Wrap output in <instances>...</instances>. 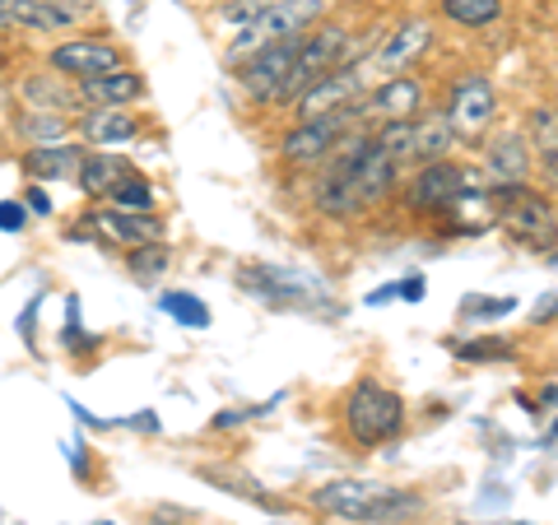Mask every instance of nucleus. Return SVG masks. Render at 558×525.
<instances>
[{
  "mask_svg": "<svg viewBox=\"0 0 558 525\" xmlns=\"http://www.w3.org/2000/svg\"><path fill=\"white\" fill-rule=\"evenodd\" d=\"M312 506H322V512L340 516V521L381 525V521H396L405 512H418V498L400 493L391 484H373V479H336L312 493Z\"/></svg>",
  "mask_w": 558,
  "mask_h": 525,
  "instance_id": "obj_1",
  "label": "nucleus"
},
{
  "mask_svg": "<svg viewBox=\"0 0 558 525\" xmlns=\"http://www.w3.org/2000/svg\"><path fill=\"white\" fill-rule=\"evenodd\" d=\"M488 200L498 205V223L521 247H531V252L558 247V209L539 191H531L526 182H502V186H488Z\"/></svg>",
  "mask_w": 558,
  "mask_h": 525,
  "instance_id": "obj_2",
  "label": "nucleus"
},
{
  "mask_svg": "<svg viewBox=\"0 0 558 525\" xmlns=\"http://www.w3.org/2000/svg\"><path fill=\"white\" fill-rule=\"evenodd\" d=\"M400 424H405V400H400L391 387L363 377L359 387L349 391V400H344V428H349V437H354L359 447L387 442V437L400 432Z\"/></svg>",
  "mask_w": 558,
  "mask_h": 525,
  "instance_id": "obj_3",
  "label": "nucleus"
},
{
  "mask_svg": "<svg viewBox=\"0 0 558 525\" xmlns=\"http://www.w3.org/2000/svg\"><path fill=\"white\" fill-rule=\"evenodd\" d=\"M322 10H326V0H284V5H275V10H260L256 20H247L238 28L229 57L238 61V57H252V51L270 47V42L299 38V33H307L312 24L322 20Z\"/></svg>",
  "mask_w": 558,
  "mask_h": 525,
  "instance_id": "obj_4",
  "label": "nucleus"
},
{
  "mask_svg": "<svg viewBox=\"0 0 558 525\" xmlns=\"http://www.w3.org/2000/svg\"><path fill=\"white\" fill-rule=\"evenodd\" d=\"M344 51H349L344 24H322L317 33H303V47H299V57H293V65H289V80H284V89H279V102H293L307 84H317L322 75H330V70L340 65Z\"/></svg>",
  "mask_w": 558,
  "mask_h": 525,
  "instance_id": "obj_5",
  "label": "nucleus"
},
{
  "mask_svg": "<svg viewBox=\"0 0 558 525\" xmlns=\"http://www.w3.org/2000/svg\"><path fill=\"white\" fill-rule=\"evenodd\" d=\"M368 94V84H363V70L354 65H336L330 75H322L317 84H307V89L293 98L299 102V121H326V117H359V102Z\"/></svg>",
  "mask_w": 558,
  "mask_h": 525,
  "instance_id": "obj_6",
  "label": "nucleus"
},
{
  "mask_svg": "<svg viewBox=\"0 0 558 525\" xmlns=\"http://www.w3.org/2000/svg\"><path fill=\"white\" fill-rule=\"evenodd\" d=\"M470 191V172L461 163H451V159H433L424 163L410 178L405 186V205H410V215H447L451 205H457L461 196Z\"/></svg>",
  "mask_w": 558,
  "mask_h": 525,
  "instance_id": "obj_7",
  "label": "nucleus"
},
{
  "mask_svg": "<svg viewBox=\"0 0 558 525\" xmlns=\"http://www.w3.org/2000/svg\"><path fill=\"white\" fill-rule=\"evenodd\" d=\"M447 126L457 131V135H480L494 126V117H498V94H494V84H488L484 75H461L457 84H451V94H447Z\"/></svg>",
  "mask_w": 558,
  "mask_h": 525,
  "instance_id": "obj_8",
  "label": "nucleus"
},
{
  "mask_svg": "<svg viewBox=\"0 0 558 525\" xmlns=\"http://www.w3.org/2000/svg\"><path fill=\"white\" fill-rule=\"evenodd\" d=\"M51 70L65 80H94V75H108V70H121L126 65V51L117 42H102V38H65L51 47Z\"/></svg>",
  "mask_w": 558,
  "mask_h": 525,
  "instance_id": "obj_9",
  "label": "nucleus"
},
{
  "mask_svg": "<svg viewBox=\"0 0 558 525\" xmlns=\"http://www.w3.org/2000/svg\"><path fill=\"white\" fill-rule=\"evenodd\" d=\"M349 117H326V121H299L284 139H279V159L293 163V168H317L330 159L336 139L344 135Z\"/></svg>",
  "mask_w": 558,
  "mask_h": 525,
  "instance_id": "obj_10",
  "label": "nucleus"
},
{
  "mask_svg": "<svg viewBox=\"0 0 558 525\" xmlns=\"http://www.w3.org/2000/svg\"><path fill=\"white\" fill-rule=\"evenodd\" d=\"M418 108H424V84L410 80V75H391V80H381L377 89L363 94L359 117H373V121H414Z\"/></svg>",
  "mask_w": 558,
  "mask_h": 525,
  "instance_id": "obj_11",
  "label": "nucleus"
},
{
  "mask_svg": "<svg viewBox=\"0 0 558 525\" xmlns=\"http://www.w3.org/2000/svg\"><path fill=\"white\" fill-rule=\"evenodd\" d=\"M312 205H317L326 219H354V215L368 209L363 196H359V186H354V172H349V163H340V159H326V168L317 172Z\"/></svg>",
  "mask_w": 558,
  "mask_h": 525,
  "instance_id": "obj_12",
  "label": "nucleus"
},
{
  "mask_svg": "<svg viewBox=\"0 0 558 525\" xmlns=\"http://www.w3.org/2000/svg\"><path fill=\"white\" fill-rule=\"evenodd\" d=\"M94 223V233L98 237H108V242H117V247H149V242H163V219L154 215H131V209H98V215L89 219Z\"/></svg>",
  "mask_w": 558,
  "mask_h": 525,
  "instance_id": "obj_13",
  "label": "nucleus"
},
{
  "mask_svg": "<svg viewBox=\"0 0 558 525\" xmlns=\"http://www.w3.org/2000/svg\"><path fill=\"white\" fill-rule=\"evenodd\" d=\"M484 168H488V182L502 186V182H526L531 178V139L521 131H502L484 145Z\"/></svg>",
  "mask_w": 558,
  "mask_h": 525,
  "instance_id": "obj_14",
  "label": "nucleus"
},
{
  "mask_svg": "<svg viewBox=\"0 0 558 525\" xmlns=\"http://www.w3.org/2000/svg\"><path fill=\"white\" fill-rule=\"evenodd\" d=\"M428 42H433V24L428 20H410V24H400L396 33L387 42L377 47V57H373V70L377 75H400V70H405L418 51H428Z\"/></svg>",
  "mask_w": 558,
  "mask_h": 525,
  "instance_id": "obj_15",
  "label": "nucleus"
},
{
  "mask_svg": "<svg viewBox=\"0 0 558 525\" xmlns=\"http://www.w3.org/2000/svg\"><path fill=\"white\" fill-rule=\"evenodd\" d=\"M75 89H80V102H89V108H131V102L145 94V80H140L131 65H121V70H108V75L80 80Z\"/></svg>",
  "mask_w": 558,
  "mask_h": 525,
  "instance_id": "obj_16",
  "label": "nucleus"
},
{
  "mask_svg": "<svg viewBox=\"0 0 558 525\" xmlns=\"http://www.w3.org/2000/svg\"><path fill=\"white\" fill-rule=\"evenodd\" d=\"M242 284H247L260 303H293V297H317L322 303V284H312V279L293 274V270H279V266H256L242 274Z\"/></svg>",
  "mask_w": 558,
  "mask_h": 525,
  "instance_id": "obj_17",
  "label": "nucleus"
},
{
  "mask_svg": "<svg viewBox=\"0 0 558 525\" xmlns=\"http://www.w3.org/2000/svg\"><path fill=\"white\" fill-rule=\"evenodd\" d=\"M84 163V149L75 139H57V145H33L24 154V172L43 182H75V172Z\"/></svg>",
  "mask_w": 558,
  "mask_h": 525,
  "instance_id": "obj_18",
  "label": "nucleus"
},
{
  "mask_svg": "<svg viewBox=\"0 0 558 525\" xmlns=\"http://www.w3.org/2000/svg\"><path fill=\"white\" fill-rule=\"evenodd\" d=\"M80 135L89 139V145H98V149H108V145H126V139H135V117L126 112V108H94V112H84L80 121Z\"/></svg>",
  "mask_w": 558,
  "mask_h": 525,
  "instance_id": "obj_19",
  "label": "nucleus"
},
{
  "mask_svg": "<svg viewBox=\"0 0 558 525\" xmlns=\"http://www.w3.org/2000/svg\"><path fill=\"white\" fill-rule=\"evenodd\" d=\"M24 98H28L38 112H61V117H70V112L84 108L75 80H65V75H28V80H24Z\"/></svg>",
  "mask_w": 558,
  "mask_h": 525,
  "instance_id": "obj_20",
  "label": "nucleus"
},
{
  "mask_svg": "<svg viewBox=\"0 0 558 525\" xmlns=\"http://www.w3.org/2000/svg\"><path fill=\"white\" fill-rule=\"evenodd\" d=\"M126 172H131V163L121 159V154L94 149V154H84V163L75 172V186L84 191V196H112V186L126 178Z\"/></svg>",
  "mask_w": 558,
  "mask_h": 525,
  "instance_id": "obj_21",
  "label": "nucleus"
},
{
  "mask_svg": "<svg viewBox=\"0 0 558 525\" xmlns=\"http://www.w3.org/2000/svg\"><path fill=\"white\" fill-rule=\"evenodd\" d=\"M410 159L418 163H433V159H447V149H451V139H457V131L447 126V117L442 112H428V117H414L410 121Z\"/></svg>",
  "mask_w": 558,
  "mask_h": 525,
  "instance_id": "obj_22",
  "label": "nucleus"
},
{
  "mask_svg": "<svg viewBox=\"0 0 558 525\" xmlns=\"http://www.w3.org/2000/svg\"><path fill=\"white\" fill-rule=\"evenodd\" d=\"M159 312H163V317H172L178 326H186V330H205L209 326V307L201 303L196 293H186V289H168L159 297Z\"/></svg>",
  "mask_w": 558,
  "mask_h": 525,
  "instance_id": "obj_23",
  "label": "nucleus"
},
{
  "mask_svg": "<svg viewBox=\"0 0 558 525\" xmlns=\"http://www.w3.org/2000/svg\"><path fill=\"white\" fill-rule=\"evenodd\" d=\"M442 14L461 28H488L502 14V0H442Z\"/></svg>",
  "mask_w": 558,
  "mask_h": 525,
  "instance_id": "obj_24",
  "label": "nucleus"
},
{
  "mask_svg": "<svg viewBox=\"0 0 558 525\" xmlns=\"http://www.w3.org/2000/svg\"><path fill=\"white\" fill-rule=\"evenodd\" d=\"M20 135H28L33 145H57V139L70 135V117H61V112H38V108H33L28 117H20Z\"/></svg>",
  "mask_w": 558,
  "mask_h": 525,
  "instance_id": "obj_25",
  "label": "nucleus"
},
{
  "mask_svg": "<svg viewBox=\"0 0 558 525\" xmlns=\"http://www.w3.org/2000/svg\"><path fill=\"white\" fill-rule=\"evenodd\" d=\"M117 209H131V215H149L154 209V186L140 178V172H126L117 186H112V196H108Z\"/></svg>",
  "mask_w": 558,
  "mask_h": 525,
  "instance_id": "obj_26",
  "label": "nucleus"
},
{
  "mask_svg": "<svg viewBox=\"0 0 558 525\" xmlns=\"http://www.w3.org/2000/svg\"><path fill=\"white\" fill-rule=\"evenodd\" d=\"M531 149L539 154H554L558 149V108L554 102H539V108H531Z\"/></svg>",
  "mask_w": 558,
  "mask_h": 525,
  "instance_id": "obj_27",
  "label": "nucleus"
},
{
  "mask_svg": "<svg viewBox=\"0 0 558 525\" xmlns=\"http://www.w3.org/2000/svg\"><path fill=\"white\" fill-rule=\"evenodd\" d=\"M410 121H381L377 126V135H373V145L387 154V159H396V163H405L410 159Z\"/></svg>",
  "mask_w": 558,
  "mask_h": 525,
  "instance_id": "obj_28",
  "label": "nucleus"
},
{
  "mask_svg": "<svg viewBox=\"0 0 558 525\" xmlns=\"http://www.w3.org/2000/svg\"><path fill=\"white\" fill-rule=\"evenodd\" d=\"M126 266H131L135 279H159V274L168 270V247H163V242H149V247H131Z\"/></svg>",
  "mask_w": 558,
  "mask_h": 525,
  "instance_id": "obj_29",
  "label": "nucleus"
},
{
  "mask_svg": "<svg viewBox=\"0 0 558 525\" xmlns=\"http://www.w3.org/2000/svg\"><path fill=\"white\" fill-rule=\"evenodd\" d=\"M508 312H517V297H484V293H475V297H465L461 303L465 321H494V317H508Z\"/></svg>",
  "mask_w": 558,
  "mask_h": 525,
  "instance_id": "obj_30",
  "label": "nucleus"
},
{
  "mask_svg": "<svg viewBox=\"0 0 558 525\" xmlns=\"http://www.w3.org/2000/svg\"><path fill=\"white\" fill-rule=\"evenodd\" d=\"M451 349H457V358H465V363L508 358V354H512V344H508V340H480V344H451Z\"/></svg>",
  "mask_w": 558,
  "mask_h": 525,
  "instance_id": "obj_31",
  "label": "nucleus"
},
{
  "mask_svg": "<svg viewBox=\"0 0 558 525\" xmlns=\"http://www.w3.org/2000/svg\"><path fill=\"white\" fill-rule=\"evenodd\" d=\"M28 229V205L24 200H0V233H24Z\"/></svg>",
  "mask_w": 558,
  "mask_h": 525,
  "instance_id": "obj_32",
  "label": "nucleus"
},
{
  "mask_svg": "<svg viewBox=\"0 0 558 525\" xmlns=\"http://www.w3.org/2000/svg\"><path fill=\"white\" fill-rule=\"evenodd\" d=\"M47 5L57 10V14H61V20H65L70 28H75L80 20H89V14L98 10V0H47Z\"/></svg>",
  "mask_w": 558,
  "mask_h": 525,
  "instance_id": "obj_33",
  "label": "nucleus"
},
{
  "mask_svg": "<svg viewBox=\"0 0 558 525\" xmlns=\"http://www.w3.org/2000/svg\"><path fill=\"white\" fill-rule=\"evenodd\" d=\"M275 5H284V0H238V5H223V20L247 24V20H256L260 10H275Z\"/></svg>",
  "mask_w": 558,
  "mask_h": 525,
  "instance_id": "obj_34",
  "label": "nucleus"
},
{
  "mask_svg": "<svg viewBox=\"0 0 558 525\" xmlns=\"http://www.w3.org/2000/svg\"><path fill=\"white\" fill-rule=\"evenodd\" d=\"M539 172H545V182H549V191L558 196V149L554 154H539Z\"/></svg>",
  "mask_w": 558,
  "mask_h": 525,
  "instance_id": "obj_35",
  "label": "nucleus"
},
{
  "mask_svg": "<svg viewBox=\"0 0 558 525\" xmlns=\"http://www.w3.org/2000/svg\"><path fill=\"white\" fill-rule=\"evenodd\" d=\"M24 205H28V215H51V200H47L43 186H33L28 196H24Z\"/></svg>",
  "mask_w": 558,
  "mask_h": 525,
  "instance_id": "obj_36",
  "label": "nucleus"
},
{
  "mask_svg": "<svg viewBox=\"0 0 558 525\" xmlns=\"http://www.w3.org/2000/svg\"><path fill=\"white\" fill-rule=\"evenodd\" d=\"M424 297V279L410 274V279H400V303H418Z\"/></svg>",
  "mask_w": 558,
  "mask_h": 525,
  "instance_id": "obj_37",
  "label": "nucleus"
},
{
  "mask_svg": "<svg viewBox=\"0 0 558 525\" xmlns=\"http://www.w3.org/2000/svg\"><path fill=\"white\" fill-rule=\"evenodd\" d=\"M531 317H535V321H554V317H558V293H549V297H539V303H535V312H531Z\"/></svg>",
  "mask_w": 558,
  "mask_h": 525,
  "instance_id": "obj_38",
  "label": "nucleus"
},
{
  "mask_svg": "<svg viewBox=\"0 0 558 525\" xmlns=\"http://www.w3.org/2000/svg\"><path fill=\"white\" fill-rule=\"evenodd\" d=\"M539 405H558V387H545V391H539Z\"/></svg>",
  "mask_w": 558,
  "mask_h": 525,
  "instance_id": "obj_39",
  "label": "nucleus"
},
{
  "mask_svg": "<svg viewBox=\"0 0 558 525\" xmlns=\"http://www.w3.org/2000/svg\"><path fill=\"white\" fill-rule=\"evenodd\" d=\"M549 437H554V442H558V424H554V432H549Z\"/></svg>",
  "mask_w": 558,
  "mask_h": 525,
  "instance_id": "obj_40",
  "label": "nucleus"
},
{
  "mask_svg": "<svg viewBox=\"0 0 558 525\" xmlns=\"http://www.w3.org/2000/svg\"><path fill=\"white\" fill-rule=\"evenodd\" d=\"M549 256H554V266H558V247H554V252H549Z\"/></svg>",
  "mask_w": 558,
  "mask_h": 525,
  "instance_id": "obj_41",
  "label": "nucleus"
},
{
  "mask_svg": "<svg viewBox=\"0 0 558 525\" xmlns=\"http://www.w3.org/2000/svg\"><path fill=\"white\" fill-rule=\"evenodd\" d=\"M275 525H279V521H275Z\"/></svg>",
  "mask_w": 558,
  "mask_h": 525,
  "instance_id": "obj_42",
  "label": "nucleus"
}]
</instances>
